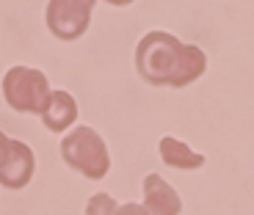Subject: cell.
<instances>
[{
    "label": "cell",
    "mask_w": 254,
    "mask_h": 215,
    "mask_svg": "<svg viewBox=\"0 0 254 215\" xmlns=\"http://www.w3.org/2000/svg\"><path fill=\"white\" fill-rule=\"evenodd\" d=\"M94 0H50L47 3V28L53 36L72 42L80 39L91 25Z\"/></svg>",
    "instance_id": "277c9868"
},
{
    "label": "cell",
    "mask_w": 254,
    "mask_h": 215,
    "mask_svg": "<svg viewBox=\"0 0 254 215\" xmlns=\"http://www.w3.org/2000/svg\"><path fill=\"white\" fill-rule=\"evenodd\" d=\"M135 69L152 86L183 89L204 75L207 58L196 45H183L172 33L152 31L135 47Z\"/></svg>",
    "instance_id": "6da1fadb"
},
{
    "label": "cell",
    "mask_w": 254,
    "mask_h": 215,
    "mask_svg": "<svg viewBox=\"0 0 254 215\" xmlns=\"http://www.w3.org/2000/svg\"><path fill=\"white\" fill-rule=\"evenodd\" d=\"M144 202H146L144 204L146 213H158V215H177L183 210L177 190L158 174H149L144 179Z\"/></svg>",
    "instance_id": "8992f818"
},
{
    "label": "cell",
    "mask_w": 254,
    "mask_h": 215,
    "mask_svg": "<svg viewBox=\"0 0 254 215\" xmlns=\"http://www.w3.org/2000/svg\"><path fill=\"white\" fill-rule=\"evenodd\" d=\"M61 158L69 168L80 171L89 179H102L111 168V158L105 149V141L91 127H75L61 141Z\"/></svg>",
    "instance_id": "7a4b0ae2"
},
{
    "label": "cell",
    "mask_w": 254,
    "mask_h": 215,
    "mask_svg": "<svg viewBox=\"0 0 254 215\" xmlns=\"http://www.w3.org/2000/svg\"><path fill=\"white\" fill-rule=\"evenodd\" d=\"M160 158H163L166 165H172V168H185V171L204 165V155L190 152V149L183 144V141L172 138V135L160 138Z\"/></svg>",
    "instance_id": "ba28073f"
},
{
    "label": "cell",
    "mask_w": 254,
    "mask_h": 215,
    "mask_svg": "<svg viewBox=\"0 0 254 215\" xmlns=\"http://www.w3.org/2000/svg\"><path fill=\"white\" fill-rule=\"evenodd\" d=\"M39 116H42V121L50 133H64L77 119V102L66 91H50V100H47L45 110Z\"/></svg>",
    "instance_id": "52a82bcc"
},
{
    "label": "cell",
    "mask_w": 254,
    "mask_h": 215,
    "mask_svg": "<svg viewBox=\"0 0 254 215\" xmlns=\"http://www.w3.org/2000/svg\"><path fill=\"white\" fill-rule=\"evenodd\" d=\"M8 146H11V138H8L6 133H0V163L6 160V155H8Z\"/></svg>",
    "instance_id": "30bf717a"
},
{
    "label": "cell",
    "mask_w": 254,
    "mask_h": 215,
    "mask_svg": "<svg viewBox=\"0 0 254 215\" xmlns=\"http://www.w3.org/2000/svg\"><path fill=\"white\" fill-rule=\"evenodd\" d=\"M100 210H105V213H114V210H116V204H111V199L105 196V193H100V196H94V199H91L89 213H100Z\"/></svg>",
    "instance_id": "9c48e42d"
},
{
    "label": "cell",
    "mask_w": 254,
    "mask_h": 215,
    "mask_svg": "<svg viewBox=\"0 0 254 215\" xmlns=\"http://www.w3.org/2000/svg\"><path fill=\"white\" fill-rule=\"evenodd\" d=\"M111 6H127V3H133V0H108Z\"/></svg>",
    "instance_id": "8fae6325"
},
{
    "label": "cell",
    "mask_w": 254,
    "mask_h": 215,
    "mask_svg": "<svg viewBox=\"0 0 254 215\" xmlns=\"http://www.w3.org/2000/svg\"><path fill=\"white\" fill-rule=\"evenodd\" d=\"M3 97L17 113H42L50 100V83L39 69L14 66L3 77Z\"/></svg>",
    "instance_id": "3957f363"
},
{
    "label": "cell",
    "mask_w": 254,
    "mask_h": 215,
    "mask_svg": "<svg viewBox=\"0 0 254 215\" xmlns=\"http://www.w3.org/2000/svg\"><path fill=\"white\" fill-rule=\"evenodd\" d=\"M33 168H36V158H33L31 146L11 138L6 160L0 163V185H6L11 190L25 188L33 177Z\"/></svg>",
    "instance_id": "5b68a950"
}]
</instances>
